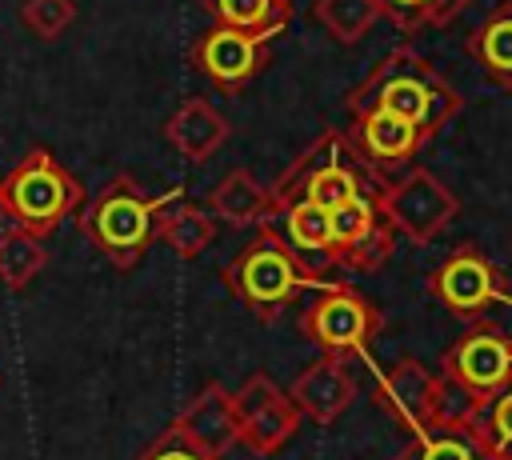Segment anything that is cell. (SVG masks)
<instances>
[{
    "mask_svg": "<svg viewBox=\"0 0 512 460\" xmlns=\"http://www.w3.org/2000/svg\"><path fill=\"white\" fill-rule=\"evenodd\" d=\"M8 220V208H4V196H0V224Z\"/></svg>",
    "mask_w": 512,
    "mask_h": 460,
    "instance_id": "obj_30",
    "label": "cell"
},
{
    "mask_svg": "<svg viewBox=\"0 0 512 460\" xmlns=\"http://www.w3.org/2000/svg\"><path fill=\"white\" fill-rule=\"evenodd\" d=\"M136 460H220V456H208V452H200L188 436H180L176 428H168V432H160Z\"/></svg>",
    "mask_w": 512,
    "mask_h": 460,
    "instance_id": "obj_29",
    "label": "cell"
},
{
    "mask_svg": "<svg viewBox=\"0 0 512 460\" xmlns=\"http://www.w3.org/2000/svg\"><path fill=\"white\" fill-rule=\"evenodd\" d=\"M176 196L180 188L168 196H148L132 176H112L80 216V228L104 252V260L124 272L148 252L156 240V220Z\"/></svg>",
    "mask_w": 512,
    "mask_h": 460,
    "instance_id": "obj_2",
    "label": "cell"
},
{
    "mask_svg": "<svg viewBox=\"0 0 512 460\" xmlns=\"http://www.w3.org/2000/svg\"><path fill=\"white\" fill-rule=\"evenodd\" d=\"M468 0H380V12L400 28V32H424V28H444L464 12Z\"/></svg>",
    "mask_w": 512,
    "mask_h": 460,
    "instance_id": "obj_26",
    "label": "cell"
},
{
    "mask_svg": "<svg viewBox=\"0 0 512 460\" xmlns=\"http://www.w3.org/2000/svg\"><path fill=\"white\" fill-rule=\"evenodd\" d=\"M380 16V0H316V20L336 44L364 40Z\"/></svg>",
    "mask_w": 512,
    "mask_h": 460,
    "instance_id": "obj_23",
    "label": "cell"
},
{
    "mask_svg": "<svg viewBox=\"0 0 512 460\" xmlns=\"http://www.w3.org/2000/svg\"><path fill=\"white\" fill-rule=\"evenodd\" d=\"M352 120H356V124H352L348 140H352L356 156L364 160V168H368L376 180H384L380 172L408 164V160L428 144L424 132H420L412 120H404V116H396V112H388V108H364V112H356Z\"/></svg>",
    "mask_w": 512,
    "mask_h": 460,
    "instance_id": "obj_10",
    "label": "cell"
},
{
    "mask_svg": "<svg viewBox=\"0 0 512 460\" xmlns=\"http://www.w3.org/2000/svg\"><path fill=\"white\" fill-rule=\"evenodd\" d=\"M484 400H488V396H484L480 388H472V384H464V380H456L452 372L440 368L436 380H432L428 428H436V432H468V428L476 424Z\"/></svg>",
    "mask_w": 512,
    "mask_h": 460,
    "instance_id": "obj_18",
    "label": "cell"
},
{
    "mask_svg": "<svg viewBox=\"0 0 512 460\" xmlns=\"http://www.w3.org/2000/svg\"><path fill=\"white\" fill-rule=\"evenodd\" d=\"M172 428L180 432V436H188L200 452H208V456H224L232 444H236V412H232V392L224 388V384H208V388H200L192 400H188V408L172 420Z\"/></svg>",
    "mask_w": 512,
    "mask_h": 460,
    "instance_id": "obj_14",
    "label": "cell"
},
{
    "mask_svg": "<svg viewBox=\"0 0 512 460\" xmlns=\"http://www.w3.org/2000/svg\"><path fill=\"white\" fill-rule=\"evenodd\" d=\"M300 408L280 392L272 400H264L260 408H252L244 420H240V432H236V444H244L252 456H272L284 448V440L296 432L300 424Z\"/></svg>",
    "mask_w": 512,
    "mask_h": 460,
    "instance_id": "obj_17",
    "label": "cell"
},
{
    "mask_svg": "<svg viewBox=\"0 0 512 460\" xmlns=\"http://www.w3.org/2000/svg\"><path fill=\"white\" fill-rule=\"evenodd\" d=\"M44 268H48L44 236H36L28 228L0 232V280H4V288H12V292L28 288Z\"/></svg>",
    "mask_w": 512,
    "mask_h": 460,
    "instance_id": "obj_22",
    "label": "cell"
},
{
    "mask_svg": "<svg viewBox=\"0 0 512 460\" xmlns=\"http://www.w3.org/2000/svg\"><path fill=\"white\" fill-rule=\"evenodd\" d=\"M268 44L272 36H260V32H240V28H224V24H212L196 48H192V64L204 80H212L216 88L224 92H236L240 84H248L264 60H268Z\"/></svg>",
    "mask_w": 512,
    "mask_h": 460,
    "instance_id": "obj_9",
    "label": "cell"
},
{
    "mask_svg": "<svg viewBox=\"0 0 512 460\" xmlns=\"http://www.w3.org/2000/svg\"><path fill=\"white\" fill-rule=\"evenodd\" d=\"M0 196L8 220L36 236H48L60 220H68L80 208V184L48 148H28L16 160V168L0 180Z\"/></svg>",
    "mask_w": 512,
    "mask_h": 460,
    "instance_id": "obj_5",
    "label": "cell"
},
{
    "mask_svg": "<svg viewBox=\"0 0 512 460\" xmlns=\"http://www.w3.org/2000/svg\"><path fill=\"white\" fill-rule=\"evenodd\" d=\"M212 24L240 28V32H260V36H280L292 20V0H200Z\"/></svg>",
    "mask_w": 512,
    "mask_h": 460,
    "instance_id": "obj_21",
    "label": "cell"
},
{
    "mask_svg": "<svg viewBox=\"0 0 512 460\" xmlns=\"http://www.w3.org/2000/svg\"><path fill=\"white\" fill-rule=\"evenodd\" d=\"M208 208L216 220L232 224V228H244V224H264L272 220V192L248 172V168H236L228 172L212 196H208Z\"/></svg>",
    "mask_w": 512,
    "mask_h": 460,
    "instance_id": "obj_16",
    "label": "cell"
},
{
    "mask_svg": "<svg viewBox=\"0 0 512 460\" xmlns=\"http://www.w3.org/2000/svg\"><path fill=\"white\" fill-rule=\"evenodd\" d=\"M156 236L180 260H196L216 240V216H212V208H196V204H176L172 200L156 220Z\"/></svg>",
    "mask_w": 512,
    "mask_h": 460,
    "instance_id": "obj_19",
    "label": "cell"
},
{
    "mask_svg": "<svg viewBox=\"0 0 512 460\" xmlns=\"http://www.w3.org/2000/svg\"><path fill=\"white\" fill-rule=\"evenodd\" d=\"M364 160L356 156L348 132H320L268 188L272 192V216L292 200H312L320 208H340L352 196L364 192Z\"/></svg>",
    "mask_w": 512,
    "mask_h": 460,
    "instance_id": "obj_3",
    "label": "cell"
},
{
    "mask_svg": "<svg viewBox=\"0 0 512 460\" xmlns=\"http://www.w3.org/2000/svg\"><path fill=\"white\" fill-rule=\"evenodd\" d=\"M224 284H228V292L256 316V320H276L284 308H288V300L304 288V284H312L308 280V272L300 268V260H296V252L288 248V240L276 232V228H260L256 232V240L252 244H244L232 260H228V268H224Z\"/></svg>",
    "mask_w": 512,
    "mask_h": 460,
    "instance_id": "obj_4",
    "label": "cell"
},
{
    "mask_svg": "<svg viewBox=\"0 0 512 460\" xmlns=\"http://www.w3.org/2000/svg\"><path fill=\"white\" fill-rule=\"evenodd\" d=\"M364 108H388L404 120H412L424 140H432L460 108V92L432 68V60L424 52H416L412 44H396L352 92H348V112H364Z\"/></svg>",
    "mask_w": 512,
    "mask_h": 460,
    "instance_id": "obj_1",
    "label": "cell"
},
{
    "mask_svg": "<svg viewBox=\"0 0 512 460\" xmlns=\"http://www.w3.org/2000/svg\"><path fill=\"white\" fill-rule=\"evenodd\" d=\"M444 372H452L456 380L492 396L496 388H504L512 380V340L488 324H476L444 352Z\"/></svg>",
    "mask_w": 512,
    "mask_h": 460,
    "instance_id": "obj_11",
    "label": "cell"
},
{
    "mask_svg": "<svg viewBox=\"0 0 512 460\" xmlns=\"http://www.w3.org/2000/svg\"><path fill=\"white\" fill-rule=\"evenodd\" d=\"M304 336L324 352V356H364L372 336L380 332V312L348 284H328L300 316Z\"/></svg>",
    "mask_w": 512,
    "mask_h": 460,
    "instance_id": "obj_7",
    "label": "cell"
},
{
    "mask_svg": "<svg viewBox=\"0 0 512 460\" xmlns=\"http://www.w3.org/2000/svg\"><path fill=\"white\" fill-rule=\"evenodd\" d=\"M468 52L492 80L512 88V0L484 16V24L468 36Z\"/></svg>",
    "mask_w": 512,
    "mask_h": 460,
    "instance_id": "obj_20",
    "label": "cell"
},
{
    "mask_svg": "<svg viewBox=\"0 0 512 460\" xmlns=\"http://www.w3.org/2000/svg\"><path fill=\"white\" fill-rule=\"evenodd\" d=\"M20 20L36 40H60L76 20V0H24Z\"/></svg>",
    "mask_w": 512,
    "mask_h": 460,
    "instance_id": "obj_28",
    "label": "cell"
},
{
    "mask_svg": "<svg viewBox=\"0 0 512 460\" xmlns=\"http://www.w3.org/2000/svg\"><path fill=\"white\" fill-rule=\"evenodd\" d=\"M164 140H168L188 164H204V160L228 140V120H224V112L212 108L208 100L192 96V100H184V104L168 116Z\"/></svg>",
    "mask_w": 512,
    "mask_h": 460,
    "instance_id": "obj_15",
    "label": "cell"
},
{
    "mask_svg": "<svg viewBox=\"0 0 512 460\" xmlns=\"http://www.w3.org/2000/svg\"><path fill=\"white\" fill-rule=\"evenodd\" d=\"M396 460H488L480 440L472 432H436V428H424L416 432Z\"/></svg>",
    "mask_w": 512,
    "mask_h": 460,
    "instance_id": "obj_25",
    "label": "cell"
},
{
    "mask_svg": "<svg viewBox=\"0 0 512 460\" xmlns=\"http://www.w3.org/2000/svg\"><path fill=\"white\" fill-rule=\"evenodd\" d=\"M428 292L460 316H480L496 300H504V276L496 272V264L484 252H476L472 244H460L428 276Z\"/></svg>",
    "mask_w": 512,
    "mask_h": 460,
    "instance_id": "obj_8",
    "label": "cell"
},
{
    "mask_svg": "<svg viewBox=\"0 0 512 460\" xmlns=\"http://www.w3.org/2000/svg\"><path fill=\"white\" fill-rule=\"evenodd\" d=\"M392 248H396V228L380 216L364 236H356L352 244H344V248H336V264H344V268H356V272H376L388 256H392Z\"/></svg>",
    "mask_w": 512,
    "mask_h": 460,
    "instance_id": "obj_27",
    "label": "cell"
},
{
    "mask_svg": "<svg viewBox=\"0 0 512 460\" xmlns=\"http://www.w3.org/2000/svg\"><path fill=\"white\" fill-rule=\"evenodd\" d=\"M288 400L300 408L304 420L312 424H332L336 416H344L356 400V380L348 372V364L340 356H320L316 364H308L292 388H288Z\"/></svg>",
    "mask_w": 512,
    "mask_h": 460,
    "instance_id": "obj_12",
    "label": "cell"
},
{
    "mask_svg": "<svg viewBox=\"0 0 512 460\" xmlns=\"http://www.w3.org/2000/svg\"><path fill=\"white\" fill-rule=\"evenodd\" d=\"M376 208L400 236H408L412 244H428L452 224L460 204L428 168H408L400 180H380Z\"/></svg>",
    "mask_w": 512,
    "mask_h": 460,
    "instance_id": "obj_6",
    "label": "cell"
},
{
    "mask_svg": "<svg viewBox=\"0 0 512 460\" xmlns=\"http://www.w3.org/2000/svg\"><path fill=\"white\" fill-rule=\"evenodd\" d=\"M432 372L416 360V356H400L376 384V400L380 408L408 432H424L428 428V400H432Z\"/></svg>",
    "mask_w": 512,
    "mask_h": 460,
    "instance_id": "obj_13",
    "label": "cell"
},
{
    "mask_svg": "<svg viewBox=\"0 0 512 460\" xmlns=\"http://www.w3.org/2000/svg\"><path fill=\"white\" fill-rule=\"evenodd\" d=\"M468 432L480 440L488 460H512V380L484 400V408Z\"/></svg>",
    "mask_w": 512,
    "mask_h": 460,
    "instance_id": "obj_24",
    "label": "cell"
}]
</instances>
